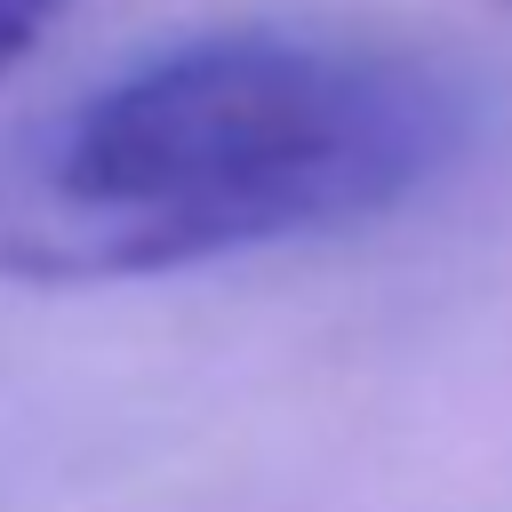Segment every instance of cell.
Instances as JSON below:
<instances>
[{
  "label": "cell",
  "instance_id": "1",
  "mask_svg": "<svg viewBox=\"0 0 512 512\" xmlns=\"http://www.w3.org/2000/svg\"><path fill=\"white\" fill-rule=\"evenodd\" d=\"M456 128V88L384 48L184 40L0 136V280L96 288L368 224Z\"/></svg>",
  "mask_w": 512,
  "mask_h": 512
},
{
  "label": "cell",
  "instance_id": "2",
  "mask_svg": "<svg viewBox=\"0 0 512 512\" xmlns=\"http://www.w3.org/2000/svg\"><path fill=\"white\" fill-rule=\"evenodd\" d=\"M64 8H72V0H0V80L48 40V24H56Z\"/></svg>",
  "mask_w": 512,
  "mask_h": 512
},
{
  "label": "cell",
  "instance_id": "3",
  "mask_svg": "<svg viewBox=\"0 0 512 512\" xmlns=\"http://www.w3.org/2000/svg\"><path fill=\"white\" fill-rule=\"evenodd\" d=\"M504 8H512V0H504Z\"/></svg>",
  "mask_w": 512,
  "mask_h": 512
}]
</instances>
